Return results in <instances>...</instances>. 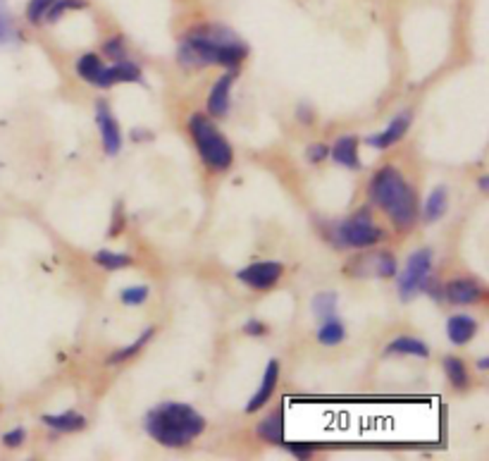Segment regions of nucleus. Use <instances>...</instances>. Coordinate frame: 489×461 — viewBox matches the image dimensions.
<instances>
[{"label": "nucleus", "instance_id": "1a4fd4ad", "mask_svg": "<svg viewBox=\"0 0 489 461\" xmlns=\"http://www.w3.org/2000/svg\"><path fill=\"white\" fill-rule=\"evenodd\" d=\"M236 80V72H227L222 74L215 87L211 88V96H208V113L212 118H225L229 113V91H232V84Z\"/></svg>", "mask_w": 489, "mask_h": 461}, {"label": "nucleus", "instance_id": "f03ea898", "mask_svg": "<svg viewBox=\"0 0 489 461\" xmlns=\"http://www.w3.org/2000/svg\"><path fill=\"white\" fill-rule=\"evenodd\" d=\"M144 425L155 442L165 447H184L203 432L205 418L189 404L165 402L148 411Z\"/></svg>", "mask_w": 489, "mask_h": 461}, {"label": "nucleus", "instance_id": "9b49d317", "mask_svg": "<svg viewBox=\"0 0 489 461\" xmlns=\"http://www.w3.org/2000/svg\"><path fill=\"white\" fill-rule=\"evenodd\" d=\"M278 381H279V361L270 359V364H268V368H265L263 381H261V388L256 390V395L251 397V402L246 404V411H249V414H256L261 407H265V404L270 402L272 392H275V388H278Z\"/></svg>", "mask_w": 489, "mask_h": 461}, {"label": "nucleus", "instance_id": "dca6fc26", "mask_svg": "<svg viewBox=\"0 0 489 461\" xmlns=\"http://www.w3.org/2000/svg\"><path fill=\"white\" fill-rule=\"evenodd\" d=\"M332 158H335V163L344 165V168H349V170L361 168L356 137H342V139L336 141L335 147H332Z\"/></svg>", "mask_w": 489, "mask_h": 461}, {"label": "nucleus", "instance_id": "b1692460", "mask_svg": "<svg viewBox=\"0 0 489 461\" xmlns=\"http://www.w3.org/2000/svg\"><path fill=\"white\" fill-rule=\"evenodd\" d=\"M151 337H153V328H148L146 332H144V335H141L134 344H129V347H125V349H120V352L112 354V356H110V366H117V364H122V361L132 359L134 354L139 352L144 344H148V339H151Z\"/></svg>", "mask_w": 489, "mask_h": 461}, {"label": "nucleus", "instance_id": "a211bd4d", "mask_svg": "<svg viewBox=\"0 0 489 461\" xmlns=\"http://www.w3.org/2000/svg\"><path fill=\"white\" fill-rule=\"evenodd\" d=\"M387 354H409V356H418V359H427L430 349L423 339H416V337H396L389 342Z\"/></svg>", "mask_w": 489, "mask_h": 461}, {"label": "nucleus", "instance_id": "0eeeda50", "mask_svg": "<svg viewBox=\"0 0 489 461\" xmlns=\"http://www.w3.org/2000/svg\"><path fill=\"white\" fill-rule=\"evenodd\" d=\"M95 122H98V130H101V139H103V148H105V154L108 155H117L120 154V148H122V132H120V125H117V120L112 118V110L105 101L98 103V108H95Z\"/></svg>", "mask_w": 489, "mask_h": 461}, {"label": "nucleus", "instance_id": "423d86ee", "mask_svg": "<svg viewBox=\"0 0 489 461\" xmlns=\"http://www.w3.org/2000/svg\"><path fill=\"white\" fill-rule=\"evenodd\" d=\"M430 271H432V251L430 249L416 251V254L409 258L406 271L402 272V280H399V294H402L403 301L413 299V294L423 289L425 280H427Z\"/></svg>", "mask_w": 489, "mask_h": 461}, {"label": "nucleus", "instance_id": "c85d7f7f", "mask_svg": "<svg viewBox=\"0 0 489 461\" xmlns=\"http://www.w3.org/2000/svg\"><path fill=\"white\" fill-rule=\"evenodd\" d=\"M396 272V258L392 254H377L375 256V275L380 278H392Z\"/></svg>", "mask_w": 489, "mask_h": 461}, {"label": "nucleus", "instance_id": "72a5a7b5", "mask_svg": "<svg viewBox=\"0 0 489 461\" xmlns=\"http://www.w3.org/2000/svg\"><path fill=\"white\" fill-rule=\"evenodd\" d=\"M327 154H329V151H327V147H325V144H313V147L308 148V158H311L313 163H320Z\"/></svg>", "mask_w": 489, "mask_h": 461}, {"label": "nucleus", "instance_id": "4468645a", "mask_svg": "<svg viewBox=\"0 0 489 461\" xmlns=\"http://www.w3.org/2000/svg\"><path fill=\"white\" fill-rule=\"evenodd\" d=\"M475 332H477V321L470 318V315H452L449 323H446V335H449L452 344H456V347L470 342L475 337Z\"/></svg>", "mask_w": 489, "mask_h": 461}, {"label": "nucleus", "instance_id": "4be33fe9", "mask_svg": "<svg viewBox=\"0 0 489 461\" xmlns=\"http://www.w3.org/2000/svg\"><path fill=\"white\" fill-rule=\"evenodd\" d=\"M444 371H446V378H449V382H452L453 388H459V390L468 388V371L463 361L456 359V356H446Z\"/></svg>", "mask_w": 489, "mask_h": 461}, {"label": "nucleus", "instance_id": "a878e982", "mask_svg": "<svg viewBox=\"0 0 489 461\" xmlns=\"http://www.w3.org/2000/svg\"><path fill=\"white\" fill-rule=\"evenodd\" d=\"M84 5H87L84 0H55L51 8H48V13L44 15V20L46 22H58L62 13H67V10H81Z\"/></svg>", "mask_w": 489, "mask_h": 461}, {"label": "nucleus", "instance_id": "6ab92c4d", "mask_svg": "<svg viewBox=\"0 0 489 461\" xmlns=\"http://www.w3.org/2000/svg\"><path fill=\"white\" fill-rule=\"evenodd\" d=\"M344 335H346L344 323L339 321V318H335V315L325 318L320 325V330H318V339H320L325 347H335V344H339L344 339Z\"/></svg>", "mask_w": 489, "mask_h": 461}, {"label": "nucleus", "instance_id": "cd10ccee", "mask_svg": "<svg viewBox=\"0 0 489 461\" xmlns=\"http://www.w3.org/2000/svg\"><path fill=\"white\" fill-rule=\"evenodd\" d=\"M55 0H29V5H27V20L31 24H41L44 22V15L48 13Z\"/></svg>", "mask_w": 489, "mask_h": 461}, {"label": "nucleus", "instance_id": "473e14b6", "mask_svg": "<svg viewBox=\"0 0 489 461\" xmlns=\"http://www.w3.org/2000/svg\"><path fill=\"white\" fill-rule=\"evenodd\" d=\"M289 452H292L294 457H299V459H311L313 447L303 445V442H294V445H289Z\"/></svg>", "mask_w": 489, "mask_h": 461}, {"label": "nucleus", "instance_id": "e433bc0d", "mask_svg": "<svg viewBox=\"0 0 489 461\" xmlns=\"http://www.w3.org/2000/svg\"><path fill=\"white\" fill-rule=\"evenodd\" d=\"M480 189L487 191V177H482V180H480Z\"/></svg>", "mask_w": 489, "mask_h": 461}, {"label": "nucleus", "instance_id": "c756f323", "mask_svg": "<svg viewBox=\"0 0 489 461\" xmlns=\"http://www.w3.org/2000/svg\"><path fill=\"white\" fill-rule=\"evenodd\" d=\"M103 51H105V55H108V58L115 60V63H120V60H127L125 41H122V37L108 38V41H105V46H103Z\"/></svg>", "mask_w": 489, "mask_h": 461}, {"label": "nucleus", "instance_id": "393cba45", "mask_svg": "<svg viewBox=\"0 0 489 461\" xmlns=\"http://www.w3.org/2000/svg\"><path fill=\"white\" fill-rule=\"evenodd\" d=\"M313 311L315 315L320 318V321H325V318H329V315L336 314V294L335 292H322L318 294L313 299Z\"/></svg>", "mask_w": 489, "mask_h": 461}, {"label": "nucleus", "instance_id": "f257e3e1", "mask_svg": "<svg viewBox=\"0 0 489 461\" xmlns=\"http://www.w3.org/2000/svg\"><path fill=\"white\" fill-rule=\"evenodd\" d=\"M246 44L232 29L220 24H201L179 44V63L186 67H236L246 58Z\"/></svg>", "mask_w": 489, "mask_h": 461}, {"label": "nucleus", "instance_id": "7ed1b4c3", "mask_svg": "<svg viewBox=\"0 0 489 461\" xmlns=\"http://www.w3.org/2000/svg\"><path fill=\"white\" fill-rule=\"evenodd\" d=\"M370 198L387 213L396 227L406 230L413 225L418 215L416 191L410 189V184L396 168L387 165L380 172H375L373 182H370Z\"/></svg>", "mask_w": 489, "mask_h": 461}, {"label": "nucleus", "instance_id": "5701e85b", "mask_svg": "<svg viewBox=\"0 0 489 461\" xmlns=\"http://www.w3.org/2000/svg\"><path fill=\"white\" fill-rule=\"evenodd\" d=\"M95 264L105 268V271H122V268L132 264V258L125 256V254H115V251L103 249L95 254Z\"/></svg>", "mask_w": 489, "mask_h": 461}, {"label": "nucleus", "instance_id": "7c9ffc66", "mask_svg": "<svg viewBox=\"0 0 489 461\" xmlns=\"http://www.w3.org/2000/svg\"><path fill=\"white\" fill-rule=\"evenodd\" d=\"M12 37H15V24L5 15V10L0 8V41H10Z\"/></svg>", "mask_w": 489, "mask_h": 461}, {"label": "nucleus", "instance_id": "2f4dec72", "mask_svg": "<svg viewBox=\"0 0 489 461\" xmlns=\"http://www.w3.org/2000/svg\"><path fill=\"white\" fill-rule=\"evenodd\" d=\"M24 438H27L24 428H15V431H10L3 435V442H5V447H20L24 442Z\"/></svg>", "mask_w": 489, "mask_h": 461}, {"label": "nucleus", "instance_id": "39448f33", "mask_svg": "<svg viewBox=\"0 0 489 461\" xmlns=\"http://www.w3.org/2000/svg\"><path fill=\"white\" fill-rule=\"evenodd\" d=\"M380 227L375 225L373 220L368 218V213H361L356 218H349L346 222L339 225L336 230V239L344 247H351V249H363V247H375L377 242H382Z\"/></svg>", "mask_w": 489, "mask_h": 461}, {"label": "nucleus", "instance_id": "bb28decb", "mask_svg": "<svg viewBox=\"0 0 489 461\" xmlns=\"http://www.w3.org/2000/svg\"><path fill=\"white\" fill-rule=\"evenodd\" d=\"M148 294H151V289H148L146 285H134L122 289L120 299L125 301L127 306H139V304H144V301L148 299Z\"/></svg>", "mask_w": 489, "mask_h": 461}, {"label": "nucleus", "instance_id": "c9c22d12", "mask_svg": "<svg viewBox=\"0 0 489 461\" xmlns=\"http://www.w3.org/2000/svg\"><path fill=\"white\" fill-rule=\"evenodd\" d=\"M489 366V359H480L477 361V368H482V371H485V368Z\"/></svg>", "mask_w": 489, "mask_h": 461}, {"label": "nucleus", "instance_id": "9d476101", "mask_svg": "<svg viewBox=\"0 0 489 461\" xmlns=\"http://www.w3.org/2000/svg\"><path fill=\"white\" fill-rule=\"evenodd\" d=\"M122 81H141V70L129 60H120L115 65L105 67L103 65L101 77L95 81V87L108 88L112 84H122Z\"/></svg>", "mask_w": 489, "mask_h": 461}, {"label": "nucleus", "instance_id": "f8f14e48", "mask_svg": "<svg viewBox=\"0 0 489 461\" xmlns=\"http://www.w3.org/2000/svg\"><path fill=\"white\" fill-rule=\"evenodd\" d=\"M409 125H410V115L409 113H402V115H396V118L389 122V127L385 130V132L368 137V144L375 148L394 147L396 141H402L403 134L409 132Z\"/></svg>", "mask_w": 489, "mask_h": 461}, {"label": "nucleus", "instance_id": "2eb2a0df", "mask_svg": "<svg viewBox=\"0 0 489 461\" xmlns=\"http://www.w3.org/2000/svg\"><path fill=\"white\" fill-rule=\"evenodd\" d=\"M258 435L268 440L270 445H285V411L275 409L263 423L258 425Z\"/></svg>", "mask_w": 489, "mask_h": 461}, {"label": "nucleus", "instance_id": "f704fd0d", "mask_svg": "<svg viewBox=\"0 0 489 461\" xmlns=\"http://www.w3.org/2000/svg\"><path fill=\"white\" fill-rule=\"evenodd\" d=\"M244 330H246V335H265V325L261 321H249L246 325H244Z\"/></svg>", "mask_w": 489, "mask_h": 461}, {"label": "nucleus", "instance_id": "f3484780", "mask_svg": "<svg viewBox=\"0 0 489 461\" xmlns=\"http://www.w3.org/2000/svg\"><path fill=\"white\" fill-rule=\"evenodd\" d=\"M44 423L53 431L60 432H77L87 425V418L77 411H62V414H46Z\"/></svg>", "mask_w": 489, "mask_h": 461}, {"label": "nucleus", "instance_id": "ddd939ff", "mask_svg": "<svg viewBox=\"0 0 489 461\" xmlns=\"http://www.w3.org/2000/svg\"><path fill=\"white\" fill-rule=\"evenodd\" d=\"M446 297L453 304H475L482 299V285L470 278L453 280L452 285H446Z\"/></svg>", "mask_w": 489, "mask_h": 461}, {"label": "nucleus", "instance_id": "aec40b11", "mask_svg": "<svg viewBox=\"0 0 489 461\" xmlns=\"http://www.w3.org/2000/svg\"><path fill=\"white\" fill-rule=\"evenodd\" d=\"M446 187H437V189L430 191V197L425 201V220L427 222H437L442 215L446 213Z\"/></svg>", "mask_w": 489, "mask_h": 461}, {"label": "nucleus", "instance_id": "412c9836", "mask_svg": "<svg viewBox=\"0 0 489 461\" xmlns=\"http://www.w3.org/2000/svg\"><path fill=\"white\" fill-rule=\"evenodd\" d=\"M101 70H103L101 58H98V55H94V53L81 55L79 63H77V72H79L81 80L88 81V84H95V81H98V77H101Z\"/></svg>", "mask_w": 489, "mask_h": 461}, {"label": "nucleus", "instance_id": "20e7f679", "mask_svg": "<svg viewBox=\"0 0 489 461\" xmlns=\"http://www.w3.org/2000/svg\"><path fill=\"white\" fill-rule=\"evenodd\" d=\"M191 137L196 141L198 155H201V161L208 165L215 172H222L232 165V147H229V141L220 134V130L212 125L211 120L205 118L203 113H196L189 122Z\"/></svg>", "mask_w": 489, "mask_h": 461}, {"label": "nucleus", "instance_id": "6e6552de", "mask_svg": "<svg viewBox=\"0 0 489 461\" xmlns=\"http://www.w3.org/2000/svg\"><path fill=\"white\" fill-rule=\"evenodd\" d=\"M282 275V264H275V261H263V264H253L249 268L236 272V278L241 282H246L251 289H270L275 282Z\"/></svg>", "mask_w": 489, "mask_h": 461}]
</instances>
